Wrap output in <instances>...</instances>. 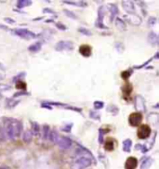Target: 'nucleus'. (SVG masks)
<instances>
[{"instance_id": "1", "label": "nucleus", "mask_w": 159, "mask_h": 169, "mask_svg": "<svg viewBox=\"0 0 159 169\" xmlns=\"http://www.w3.org/2000/svg\"><path fill=\"white\" fill-rule=\"evenodd\" d=\"M21 129L22 125L21 122L15 119H6L5 126L1 129V135L3 134V136L0 139L1 140H4L5 137H7V140H13L21 135Z\"/></svg>"}, {"instance_id": "2", "label": "nucleus", "mask_w": 159, "mask_h": 169, "mask_svg": "<svg viewBox=\"0 0 159 169\" xmlns=\"http://www.w3.org/2000/svg\"><path fill=\"white\" fill-rule=\"evenodd\" d=\"M93 156L89 155H78L72 164V169H86L92 164Z\"/></svg>"}, {"instance_id": "3", "label": "nucleus", "mask_w": 159, "mask_h": 169, "mask_svg": "<svg viewBox=\"0 0 159 169\" xmlns=\"http://www.w3.org/2000/svg\"><path fill=\"white\" fill-rule=\"evenodd\" d=\"M12 33L21 38H24V39H33V38L36 37V35L31 31H29L28 29L24 28H17L12 30Z\"/></svg>"}, {"instance_id": "4", "label": "nucleus", "mask_w": 159, "mask_h": 169, "mask_svg": "<svg viewBox=\"0 0 159 169\" xmlns=\"http://www.w3.org/2000/svg\"><path fill=\"white\" fill-rule=\"evenodd\" d=\"M56 51L72 50L74 48V43L71 41H59L54 47Z\"/></svg>"}, {"instance_id": "5", "label": "nucleus", "mask_w": 159, "mask_h": 169, "mask_svg": "<svg viewBox=\"0 0 159 169\" xmlns=\"http://www.w3.org/2000/svg\"><path fill=\"white\" fill-rule=\"evenodd\" d=\"M105 15V7L104 6H102L100 7L99 10H98V19L96 21V27L97 28H101V29H107L104 24H103V17Z\"/></svg>"}, {"instance_id": "6", "label": "nucleus", "mask_w": 159, "mask_h": 169, "mask_svg": "<svg viewBox=\"0 0 159 169\" xmlns=\"http://www.w3.org/2000/svg\"><path fill=\"white\" fill-rule=\"evenodd\" d=\"M56 144H58V146L63 150H68L71 148V146L73 144L72 140H70L69 137H60Z\"/></svg>"}, {"instance_id": "7", "label": "nucleus", "mask_w": 159, "mask_h": 169, "mask_svg": "<svg viewBox=\"0 0 159 169\" xmlns=\"http://www.w3.org/2000/svg\"><path fill=\"white\" fill-rule=\"evenodd\" d=\"M142 121V115L141 112H133L130 115L128 118V122L132 126H139Z\"/></svg>"}, {"instance_id": "8", "label": "nucleus", "mask_w": 159, "mask_h": 169, "mask_svg": "<svg viewBox=\"0 0 159 169\" xmlns=\"http://www.w3.org/2000/svg\"><path fill=\"white\" fill-rule=\"evenodd\" d=\"M150 135H151V128L147 125L141 126L138 130V137L141 140L147 139V137H150Z\"/></svg>"}, {"instance_id": "9", "label": "nucleus", "mask_w": 159, "mask_h": 169, "mask_svg": "<svg viewBox=\"0 0 159 169\" xmlns=\"http://www.w3.org/2000/svg\"><path fill=\"white\" fill-rule=\"evenodd\" d=\"M135 107H136V110H137L138 112H145L146 111L145 99L143 98L141 95H138L137 97H136Z\"/></svg>"}, {"instance_id": "10", "label": "nucleus", "mask_w": 159, "mask_h": 169, "mask_svg": "<svg viewBox=\"0 0 159 169\" xmlns=\"http://www.w3.org/2000/svg\"><path fill=\"white\" fill-rule=\"evenodd\" d=\"M125 18L127 19V21L130 22V24H133V25H140L141 24V19L137 16V15L134 14H130V15H126Z\"/></svg>"}, {"instance_id": "11", "label": "nucleus", "mask_w": 159, "mask_h": 169, "mask_svg": "<svg viewBox=\"0 0 159 169\" xmlns=\"http://www.w3.org/2000/svg\"><path fill=\"white\" fill-rule=\"evenodd\" d=\"M122 4L123 9L130 14H133L135 12V5L134 2L132 1H122L121 2Z\"/></svg>"}, {"instance_id": "12", "label": "nucleus", "mask_w": 159, "mask_h": 169, "mask_svg": "<svg viewBox=\"0 0 159 169\" xmlns=\"http://www.w3.org/2000/svg\"><path fill=\"white\" fill-rule=\"evenodd\" d=\"M79 52L80 54L83 55L84 57H89L90 55H91V48L89 47L88 45H82L80 48H79Z\"/></svg>"}, {"instance_id": "13", "label": "nucleus", "mask_w": 159, "mask_h": 169, "mask_svg": "<svg viewBox=\"0 0 159 169\" xmlns=\"http://www.w3.org/2000/svg\"><path fill=\"white\" fill-rule=\"evenodd\" d=\"M137 159L134 157H130L127 158V162H126V169H135L137 166Z\"/></svg>"}, {"instance_id": "14", "label": "nucleus", "mask_w": 159, "mask_h": 169, "mask_svg": "<svg viewBox=\"0 0 159 169\" xmlns=\"http://www.w3.org/2000/svg\"><path fill=\"white\" fill-rule=\"evenodd\" d=\"M153 164V159L151 157H145L142 160L141 165V169H149L150 166Z\"/></svg>"}, {"instance_id": "15", "label": "nucleus", "mask_w": 159, "mask_h": 169, "mask_svg": "<svg viewBox=\"0 0 159 169\" xmlns=\"http://www.w3.org/2000/svg\"><path fill=\"white\" fill-rule=\"evenodd\" d=\"M22 140L25 143H30L33 140V133L31 130H25L24 135H22Z\"/></svg>"}, {"instance_id": "16", "label": "nucleus", "mask_w": 159, "mask_h": 169, "mask_svg": "<svg viewBox=\"0 0 159 169\" xmlns=\"http://www.w3.org/2000/svg\"><path fill=\"white\" fill-rule=\"evenodd\" d=\"M115 24H116L117 29H119L120 31H126V30H127V25H126L125 21H124L122 19H120V18H116Z\"/></svg>"}, {"instance_id": "17", "label": "nucleus", "mask_w": 159, "mask_h": 169, "mask_svg": "<svg viewBox=\"0 0 159 169\" xmlns=\"http://www.w3.org/2000/svg\"><path fill=\"white\" fill-rule=\"evenodd\" d=\"M132 147V140L130 139H127L123 141V151L125 152H130Z\"/></svg>"}, {"instance_id": "18", "label": "nucleus", "mask_w": 159, "mask_h": 169, "mask_svg": "<svg viewBox=\"0 0 159 169\" xmlns=\"http://www.w3.org/2000/svg\"><path fill=\"white\" fill-rule=\"evenodd\" d=\"M41 47H42V43L40 41H38V42H35V43L32 44L31 46H29L28 50L31 51V52H37L41 49Z\"/></svg>"}, {"instance_id": "19", "label": "nucleus", "mask_w": 159, "mask_h": 169, "mask_svg": "<svg viewBox=\"0 0 159 169\" xmlns=\"http://www.w3.org/2000/svg\"><path fill=\"white\" fill-rule=\"evenodd\" d=\"M148 42L151 45H156L158 43V36L155 32H151L148 35Z\"/></svg>"}, {"instance_id": "20", "label": "nucleus", "mask_w": 159, "mask_h": 169, "mask_svg": "<svg viewBox=\"0 0 159 169\" xmlns=\"http://www.w3.org/2000/svg\"><path fill=\"white\" fill-rule=\"evenodd\" d=\"M111 17H110V21H113V20H115V18L116 17V15L118 14V9H117V7L116 5L115 4H112L111 5Z\"/></svg>"}, {"instance_id": "21", "label": "nucleus", "mask_w": 159, "mask_h": 169, "mask_svg": "<svg viewBox=\"0 0 159 169\" xmlns=\"http://www.w3.org/2000/svg\"><path fill=\"white\" fill-rule=\"evenodd\" d=\"M32 3L33 2L30 1V0H19V1H17V7H19V9H22V7L31 6Z\"/></svg>"}, {"instance_id": "22", "label": "nucleus", "mask_w": 159, "mask_h": 169, "mask_svg": "<svg viewBox=\"0 0 159 169\" xmlns=\"http://www.w3.org/2000/svg\"><path fill=\"white\" fill-rule=\"evenodd\" d=\"M64 4L67 5H72V6H75V7H87V3L84 1H63Z\"/></svg>"}, {"instance_id": "23", "label": "nucleus", "mask_w": 159, "mask_h": 169, "mask_svg": "<svg viewBox=\"0 0 159 169\" xmlns=\"http://www.w3.org/2000/svg\"><path fill=\"white\" fill-rule=\"evenodd\" d=\"M148 122L152 123L153 125H156L158 123V114L157 113H150L148 116Z\"/></svg>"}, {"instance_id": "24", "label": "nucleus", "mask_w": 159, "mask_h": 169, "mask_svg": "<svg viewBox=\"0 0 159 169\" xmlns=\"http://www.w3.org/2000/svg\"><path fill=\"white\" fill-rule=\"evenodd\" d=\"M40 132V126L36 122L32 123V133L35 136H37Z\"/></svg>"}, {"instance_id": "25", "label": "nucleus", "mask_w": 159, "mask_h": 169, "mask_svg": "<svg viewBox=\"0 0 159 169\" xmlns=\"http://www.w3.org/2000/svg\"><path fill=\"white\" fill-rule=\"evenodd\" d=\"M59 137H60V136H59L58 132H56L55 130H54V131H51V132H49V139L50 140V141H52V142L56 143V142H57V140H58V139H59Z\"/></svg>"}, {"instance_id": "26", "label": "nucleus", "mask_w": 159, "mask_h": 169, "mask_svg": "<svg viewBox=\"0 0 159 169\" xmlns=\"http://www.w3.org/2000/svg\"><path fill=\"white\" fill-rule=\"evenodd\" d=\"M107 112H110V113L113 114V115H116V114L118 113L119 110H118L117 107L115 106V105H109V106L107 107Z\"/></svg>"}, {"instance_id": "27", "label": "nucleus", "mask_w": 159, "mask_h": 169, "mask_svg": "<svg viewBox=\"0 0 159 169\" xmlns=\"http://www.w3.org/2000/svg\"><path fill=\"white\" fill-rule=\"evenodd\" d=\"M89 117L93 119V120H96V121H100L101 120V114L97 112H94V111H90L89 112Z\"/></svg>"}, {"instance_id": "28", "label": "nucleus", "mask_w": 159, "mask_h": 169, "mask_svg": "<svg viewBox=\"0 0 159 169\" xmlns=\"http://www.w3.org/2000/svg\"><path fill=\"white\" fill-rule=\"evenodd\" d=\"M49 126L48 125H44L43 126V139H48L49 135Z\"/></svg>"}, {"instance_id": "29", "label": "nucleus", "mask_w": 159, "mask_h": 169, "mask_svg": "<svg viewBox=\"0 0 159 169\" xmlns=\"http://www.w3.org/2000/svg\"><path fill=\"white\" fill-rule=\"evenodd\" d=\"M105 150L107 151H113V140L112 139L107 140L105 143Z\"/></svg>"}, {"instance_id": "30", "label": "nucleus", "mask_w": 159, "mask_h": 169, "mask_svg": "<svg viewBox=\"0 0 159 169\" xmlns=\"http://www.w3.org/2000/svg\"><path fill=\"white\" fill-rule=\"evenodd\" d=\"M78 32L81 33L82 35H87V36H91V35H92L91 32H90V31H89L88 29L85 28V27H80V28L78 29Z\"/></svg>"}, {"instance_id": "31", "label": "nucleus", "mask_w": 159, "mask_h": 169, "mask_svg": "<svg viewBox=\"0 0 159 169\" xmlns=\"http://www.w3.org/2000/svg\"><path fill=\"white\" fill-rule=\"evenodd\" d=\"M19 103H20L19 99H9V101H7V107H9V108H14V107L17 106Z\"/></svg>"}, {"instance_id": "32", "label": "nucleus", "mask_w": 159, "mask_h": 169, "mask_svg": "<svg viewBox=\"0 0 159 169\" xmlns=\"http://www.w3.org/2000/svg\"><path fill=\"white\" fill-rule=\"evenodd\" d=\"M93 106L96 110H101L104 107V103L102 101H94Z\"/></svg>"}, {"instance_id": "33", "label": "nucleus", "mask_w": 159, "mask_h": 169, "mask_svg": "<svg viewBox=\"0 0 159 169\" xmlns=\"http://www.w3.org/2000/svg\"><path fill=\"white\" fill-rule=\"evenodd\" d=\"M63 12H64V14L66 15V16H67V17H69L70 19H74V20L77 19V15H75L74 12L70 11V10H63Z\"/></svg>"}, {"instance_id": "34", "label": "nucleus", "mask_w": 159, "mask_h": 169, "mask_svg": "<svg viewBox=\"0 0 159 169\" xmlns=\"http://www.w3.org/2000/svg\"><path fill=\"white\" fill-rule=\"evenodd\" d=\"M72 127H73V123H71V124H66L63 127H62V130L64 132L69 133V132H71Z\"/></svg>"}, {"instance_id": "35", "label": "nucleus", "mask_w": 159, "mask_h": 169, "mask_svg": "<svg viewBox=\"0 0 159 169\" xmlns=\"http://www.w3.org/2000/svg\"><path fill=\"white\" fill-rule=\"evenodd\" d=\"M115 47H116V50H117V51H118L119 53L123 52V50H124V46H123V44H122V43H120V42H117V43H116Z\"/></svg>"}, {"instance_id": "36", "label": "nucleus", "mask_w": 159, "mask_h": 169, "mask_svg": "<svg viewBox=\"0 0 159 169\" xmlns=\"http://www.w3.org/2000/svg\"><path fill=\"white\" fill-rule=\"evenodd\" d=\"M156 24V18L155 17H150L148 19V26L152 27V26H155Z\"/></svg>"}, {"instance_id": "37", "label": "nucleus", "mask_w": 159, "mask_h": 169, "mask_svg": "<svg viewBox=\"0 0 159 169\" xmlns=\"http://www.w3.org/2000/svg\"><path fill=\"white\" fill-rule=\"evenodd\" d=\"M105 134V131H103L102 128L99 129V142L102 143L103 142V135Z\"/></svg>"}, {"instance_id": "38", "label": "nucleus", "mask_w": 159, "mask_h": 169, "mask_svg": "<svg viewBox=\"0 0 159 169\" xmlns=\"http://www.w3.org/2000/svg\"><path fill=\"white\" fill-rule=\"evenodd\" d=\"M55 26H56L59 30H62V31H65V30H67V27H66L64 24H63L62 22H56V24H55Z\"/></svg>"}, {"instance_id": "39", "label": "nucleus", "mask_w": 159, "mask_h": 169, "mask_svg": "<svg viewBox=\"0 0 159 169\" xmlns=\"http://www.w3.org/2000/svg\"><path fill=\"white\" fill-rule=\"evenodd\" d=\"M16 84H17V86H16L17 88H25L26 87V84L24 82L21 81V80H19Z\"/></svg>"}, {"instance_id": "40", "label": "nucleus", "mask_w": 159, "mask_h": 169, "mask_svg": "<svg viewBox=\"0 0 159 169\" xmlns=\"http://www.w3.org/2000/svg\"><path fill=\"white\" fill-rule=\"evenodd\" d=\"M26 95H29V93L25 91H21V92H17V93L14 94V98H17V97H20V96H26Z\"/></svg>"}, {"instance_id": "41", "label": "nucleus", "mask_w": 159, "mask_h": 169, "mask_svg": "<svg viewBox=\"0 0 159 169\" xmlns=\"http://www.w3.org/2000/svg\"><path fill=\"white\" fill-rule=\"evenodd\" d=\"M130 74H131V72L125 71L124 73H122V74H121V76H122V78H124V79H127V78L130 76Z\"/></svg>"}, {"instance_id": "42", "label": "nucleus", "mask_w": 159, "mask_h": 169, "mask_svg": "<svg viewBox=\"0 0 159 169\" xmlns=\"http://www.w3.org/2000/svg\"><path fill=\"white\" fill-rule=\"evenodd\" d=\"M26 75V73H19V75H17V76H15V77H14V79H13V81L15 82V81H16V80H20L21 79V76H25Z\"/></svg>"}, {"instance_id": "43", "label": "nucleus", "mask_w": 159, "mask_h": 169, "mask_svg": "<svg viewBox=\"0 0 159 169\" xmlns=\"http://www.w3.org/2000/svg\"><path fill=\"white\" fill-rule=\"evenodd\" d=\"M43 12L44 13H49V14H55V11H53L50 9H48V7H45V9H43Z\"/></svg>"}, {"instance_id": "44", "label": "nucleus", "mask_w": 159, "mask_h": 169, "mask_svg": "<svg viewBox=\"0 0 159 169\" xmlns=\"http://www.w3.org/2000/svg\"><path fill=\"white\" fill-rule=\"evenodd\" d=\"M42 108H45V109H49V110H52V107L50 105H49L47 102H43L42 103Z\"/></svg>"}, {"instance_id": "45", "label": "nucleus", "mask_w": 159, "mask_h": 169, "mask_svg": "<svg viewBox=\"0 0 159 169\" xmlns=\"http://www.w3.org/2000/svg\"><path fill=\"white\" fill-rule=\"evenodd\" d=\"M4 20H5L6 22H7V24H15V21L12 20V19H10V18H5Z\"/></svg>"}, {"instance_id": "46", "label": "nucleus", "mask_w": 159, "mask_h": 169, "mask_svg": "<svg viewBox=\"0 0 159 169\" xmlns=\"http://www.w3.org/2000/svg\"><path fill=\"white\" fill-rule=\"evenodd\" d=\"M0 169H9V167L6 166V165H4V166H0Z\"/></svg>"}, {"instance_id": "47", "label": "nucleus", "mask_w": 159, "mask_h": 169, "mask_svg": "<svg viewBox=\"0 0 159 169\" xmlns=\"http://www.w3.org/2000/svg\"><path fill=\"white\" fill-rule=\"evenodd\" d=\"M3 78H4V75L2 73H0V81L3 80Z\"/></svg>"}, {"instance_id": "48", "label": "nucleus", "mask_w": 159, "mask_h": 169, "mask_svg": "<svg viewBox=\"0 0 159 169\" xmlns=\"http://www.w3.org/2000/svg\"><path fill=\"white\" fill-rule=\"evenodd\" d=\"M0 29H7L4 25H0Z\"/></svg>"}, {"instance_id": "49", "label": "nucleus", "mask_w": 159, "mask_h": 169, "mask_svg": "<svg viewBox=\"0 0 159 169\" xmlns=\"http://www.w3.org/2000/svg\"><path fill=\"white\" fill-rule=\"evenodd\" d=\"M0 98H1V94H0Z\"/></svg>"}]
</instances>
